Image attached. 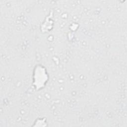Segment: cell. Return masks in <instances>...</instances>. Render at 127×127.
<instances>
[{
  "label": "cell",
  "mask_w": 127,
  "mask_h": 127,
  "mask_svg": "<svg viewBox=\"0 0 127 127\" xmlns=\"http://www.w3.org/2000/svg\"><path fill=\"white\" fill-rule=\"evenodd\" d=\"M48 74L45 67L37 65L33 72V84L35 88L39 90L43 88L48 80Z\"/></svg>",
  "instance_id": "6da1fadb"
}]
</instances>
